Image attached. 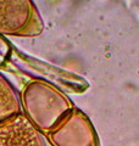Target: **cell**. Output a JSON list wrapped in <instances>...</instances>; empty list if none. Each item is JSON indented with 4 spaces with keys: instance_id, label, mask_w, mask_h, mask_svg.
<instances>
[{
    "instance_id": "4",
    "label": "cell",
    "mask_w": 139,
    "mask_h": 146,
    "mask_svg": "<svg viewBox=\"0 0 139 146\" xmlns=\"http://www.w3.org/2000/svg\"><path fill=\"white\" fill-rule=\"evenodd\" d=\"M0 146H45L43 134L23 113L0 123Z\"/></svg>"
},
{
    "instance_id": "6",
    "label": "cell",
    "mask_w": 139,
    "mask_h": 146,
    "mask_svg": "<svg viewBox=\"0 0 139 146\" xmlns=\"http://www.w3.org/2000/svg\"><path fill=\"white\" fill-rule=\"evenodd\" d=\"M13 48L5 36L0 35V68H3L10 60Z\"/></svg>"
},
{
    "instance_id": "2",
    "label": "cell",
    "mask_w": 139,
    "mask_h": 146,
    "mask_svg": "<svg viewBox=\"0 0 139 146\" xmlns=\"http://www.w3.org/2000/svg\"><path fill=\"white\" fill-rule=\"evenodd\" d=\"M43 20L32 0H0V35L38 36Z\"/></svg>"
},
{
    "instance_id": "1",
    "label": "cell",
    "mask_w": 139,
    "mask_h": 146,
    "mask_svg": "<svg viewBox=\"0 0 139 146\" xmlns=\"http://www.w3.org/2000/svg\"><path fill=\"white\" fill-rule=\"evenodd\" d=\"M22 113L43 135L48 134L75 106L53 83L33 79L20 94Z\"/></svg>"
},
{
    "instance_id": "5",
    "label": "cell",
    "mask_w": 139,
    "mask_h": 146,
    "mask_svg": "<svg viewBox=\"0 0 139 146\" xmlns=\"http://www.w3.org/2000/svg\"><path fill=\"white\" fill-rule=\"evenodd\" d=\"M21 112L20 96L10 82L0 73V123Z\"/></svg>"
},
{
    "instance_id": "3",
    "label": "cell",
    "mask_w": 139,
    "mask_h": 146,
    "mask_svg": "<svg viewBox=\"0 0 139 146\" xmlns=\"http://www.w3.org/2000/svg\"><path fill=\"white\" fill-rule=\"evenodd\" d=\"M53 146H99L98 136L88 117L73 108L60 123L45 134Z\"/></svg>"
}]
</instances>
